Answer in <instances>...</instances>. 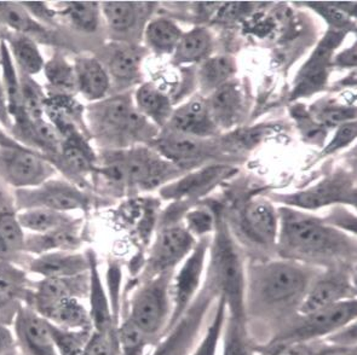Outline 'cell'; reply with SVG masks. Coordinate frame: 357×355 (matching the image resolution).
Listing matches in <instances>:
<instances>
[{
	"label": "cell",
	"instance_id": "9f6ffc18",
	"mask_svg": "<svg viewBox=\"0 0 357 355\" xmlns=\"http://www.w3.org/2000/svg\"><path fill=\"white\" fill-rule=\"evenodd\" d=\"M335 64L344 67H355L356 65V44L348 50L344 51L335 58Z\"/></svg>",
	"mask_w": 357,
	"mask_h": 355
},
{
	"label": "cell",
	"instance_id": "4fadbf2b",
	"mask_svg": "<svg viewBox=\"0 0 357 355\" xmlns=\"http://www.w3.org/2000/svg\"><path fill=\"white\" fill-rule=\"evenodd\" d=\"M0 21L9 31L31 38L39 45L50 46L52 50L74 51L70 38L64 31L46 27L34 19L21 1H0Z\"/></svg>",
	"mask_w": 357,
	"mask_h": 355
},
{
	"label": "cell",
	"instance_id": "1f68e13d",
	"mask_svg": "<svg viewBox=\"0 0 357 355\" xmlns=\"http://www.w3.org/2000/svg\"><path fill=\"white\" fill-rule=\"evenodd\" d=\"M146 3L141 1H101L102 17L116 41H123L139 26Z\"/></svg>",
	"mask_w": 357,
	"mask_h": 355
},
{
	"label": "cell",
	"instance_id": "52a82bcc",
	"mask_svg": "<svg viewBox=\"0 0 357 355\" xmlns=\"http://www.w3.org/2000/svg\"><path fill=\"white\" fill-rule=\"evenodd\" d=\"M357 315L356 299L312 312L310 315H296L273 342L319 341L330 337L339 330L355 323Z\"/></svg>",
	"mask_w": 357,
	"mask_h": 355
},
{
	"label": "cell",
	"instance_id": "ffe728a7",
	"mask_svg": "<svg viewBox=\"0 0 357 355\" xmlns=\"http://www.w3.org/2000/svg\"><path fill=\"white\" fill-rule=\"evenodd\" d=\"M284 203L296 210H314L338 202H355V189L349 179L332 177L304 191L282 197Z\"/></svg>",
	"mask_w": 357,
	"mask_h": 355
},
{
	"label": "cell",
	"instance_id": "d6986e66",
	"mask_svg": "<svg viewBox=\"0 0 357 355\" xmlns=\"http://www.w3.org/2000/svg\"><path fill=\"white\" fill-rule=\"evenodd\" d=\"M151 143L164 159L176 166L197 164L215 155V141L208 138L192 137L174 131Z\"/></svg>",
	"mask_w": 357,
	"mask_h": 355
},
{
	"label": "cell",
	"instance_id": "44dd1931",
	"mask_svg": "<svg viewBox=\"0 0 357 355\" xmlns=\"http://www.w3.org/2000/svg\"><path fill=\"white\" fill-rule=\"evenodd\" d=\"M344 36L345 32L343 31H332L326 34L312 57L301 70L296 95L304 96L322 87L327 77V68L331 64V58L337 46L340 45L343 41Z\"/></svg>",
	"mask_w": 357,
	"mask_h": 355
},
{
	"label": "cell",
	"instance_id": "60d3db41",
	"mask_svg": "<svg viewBox=\"0 0 357 355\" xmlns=\"http://www.w3.org/2000/svg\"><path fill=\"white\" fill-rule=\"evenodd\" d=\"M220 341H223V355H253L246 324L235 320L228 313Z\"/></svg>",
	"mask_w": 357,
	"mask_h": 355
},
{
	"label": "cell",
	"instance_id": "ac0fdd59",
	"mask_svg": "<svg viewBox=\"0 0 357 355\" xmlns=\"http://www.w3.org/2000/svg\"><path fill=\"white\" fill-rule=\"evenodd\" d=\"M340 269H328L327 274L317 276L298 308V315H310L342 301L356 299L355 285Z\"/></svg>",
	"mask_w": 357,
	"mask_h": 355
},
{
	"label": "cell",
	"instance_id": "ee69618b",
	"mask_svg": "<svg viewBox=\"0 0 357 355\" xmlns=\"http://www.w3.org/2000/svg\"><path fill=\"white\" fill-rule=\"evenodd\" d=\"M225 317H227V307H225V301L218 297L215 313L210 320V324L207 325L206 331L204 333L202 340L197 343V348L190 355H207L212 343L222 337Z\"/></svg>",
	"mask_w": 357,
	"mask_h": 355
},
{
	"label": "cell",
	"instance_id": "5b68a950",
	"mask_svg": "<svg viewBox=\"0 0 357 355\" xmlns=\"http://www.w3.org/2000/svg\"><path fill=\"white\" fill-rule=\"evenodd\" d=\"M210 262L205 284L225 301L227 313L246 324L245 289L246 269L241 251L225 223H215V237L210 242Z\"/></svg>",
	"mask_w": 357,
	"mask_h": 355
},
{
	"label": "cell",
	"instance_id": "680465c9",
	"mask_svg": "<svg viewBox=\"0 0 357 355\" xmlns=\"http://www.w3.org/2000/svg\"><path fill=\"white\" fill-rule=\"evenodd\" d=\"M220 343V340H217V341L213 342V343H212V346H211L210 351L207 353V355H217V351H218Z\"/></svg>",
	"mask_w": 357,
	"mask_h": 355
},
{
	"label": "cell",
	"instance_id": "d4e9b609",
	"mask_svg": "<svg viewBox=\"0 0 357 355\" xmlns=\"http://www.w3.org/2000/svg\"><path fill=\"white\" fill-rule=\"evenodd\" d=\"M206 103L211 118L218 129H229L243 118V92L234 80L212 92Z\"/></svg>",
	"mask_w": 357,
	"mask_h": 355
},
{
	"label": "cell",
	"instance_id": "bcb514c9",
	"mask_svg": "<svg viewBox=\"0 0 357 355\" xmlns=\"http://www.w3.org/2000/svg\"><path fill=\"white\" fill-rule=\"evenodd\" d=\"M21 4L34 19H38L46 27L64 31L61 26L60 17L55 6L46 1H21Z\"/></svg>",
	"mask_w": 357,
	"mask_h": 355
},
{
	"label": "cell",
	"instance_id": "603a6c76",
	"mask_svg": "<svg viewBox=\"0 0 357 355\" xmlns=\"http://www.w3.org/2000/svg\"><path fill=\"white\" fill-rule=\"evenodd\" d=\"M77 92L84 100L96 103L109 96L112 91L108 72L96 56L91 54H78L73 59Z\"/></svg>",
	"mask_w": 357,
	"mask_h": 355
},
{
	"label": "cell",
	"instance_id": "d590c367",
	"mask_svg": "<svg viewBox=\"0 0 357 355\" xmlns=\"http://www.w3.org/2000/svg\"><path fill=\"white\" fill-rule=\"evenodd\" d=\"M213 39L206 28H194L181 38L174 51V63L200 62L210 55Z\"/></svg>",
	"mask_w": 357,
	"mask_h": 355
},
{
	"label": "cell",
	"instance_id": "4dcf8cb0",
	"mask_svg": "<svg viewBox=\"0 0 357 355\" xmlns=\"http://www.w3.org/2000/svg\"><path fill=\"white\" fill-rule=\"evenodd\" d=\"M82 220L72 223L51 232L26 236V253L38 256L51 251H75L80 246Z\"/></svg>",
	"mask_w": 357,
	"mask_h": 355
},
{
	"label": "cell",
	"instance_id": "9c48e42d",
	"mask_svg": "<svg viewBox=\"0 0 357 355\" xmlns=\"http://www.w3.org/2000/svg\"><path fill=\"white\" fill-rule=\"evenodd\" d=\"M218 296L204 282L202 290L188 310L178 319L172 328L166 331V337L156 347L153 355H190L202 340V326L213 301Z\"/></svg>",
	"mask_w": 357,
	"mask_h": 355
},
{
	"label": "cell",
	"instance_id": "6f0895ef",
	"mask_svg": "<svg viewBox=\"0 0 357 355\" xmlns=\"http://www.w3.org/2000/svg\"><path fill=\"white\" fill-rule=\"evenodd\" d=\"M0 146L14 148V149H28L26 146H23L22 144L15 141L14 138L11 137L3 127H0Z\"/></svg>",
	"mask_w": 357,
	"mask_h": 355
},
{
	"label": "cell",
	"instance_id": "2e32d148",
	"mask_svg": "<svg viewBox=\"0 0 357 355\" xmlns=\"http://www.w3.org/2000/svg\"><path fill=\"white\" fill-rule=\"evenodd\" d=\"M238 231L251 244L271 249L279 235V213L271 202L255 198L243 205L238 218Z\"/></svg>",
	"mask_w": 357,
	"mask_h": 355
},
{
	"label": "cell",
	"instance_id": "277c9868",
	"mask_svg": "<svg viewBox=\"0 0 357 355\" xmlns=\"http://www.w3.org/2000/svg\"><path fill=\"white\" fill-rule=\"evenodd\" d=\"M89 137L100 150H121L156 138V126L136 108L130 93L108 96L85 109Z\"/></svg>",
	"mask_w": 357,
	"mask_h": 355
},
{
	"label": "cell",
	"instance_id": "f5cc1de1",
	"mask_svg": "<svg viewBox=\"0 0 357 355\" xmlns=\"http://www.w3.org/2000/svg\"><path fill=\"white\" fill-rule=\"evenodd\" d=\"M0 127L4 128L6 132L11 127V116H10L8 100L5 95L4 85L1 81V75H0Z\"/></svg>",
	"mask_w": 357,
	"mask_h": 355
},
{
	"label": "cell",
	"instance_id": "e575fe53",
	"mask_svg": "<svg viewBox=\"0 0 357 355\" xmlns=\"http://www.w3.org/2000/svg\"><path fill=\"white\" fill-rule=\"evenodd\" d=\"M133 102L139 113L154 125L164 126L172 115V106L169 97L158 90L153 84H143L133 96Z\"/></svg>",
	"mask_w": 357,
	"mask_h": 355
},
{
	"label": "cell",
	"instance_id": "db71d44e",
	"mask_svg": "<svg viewBox=\"0 0 357 355\" xmlns=\"http://www.w3.org/2000/svg\"><path fill=\"white\" fill-rule=\"evenodd\" d=\"M8 210H15L13 191L0 180V213Z\"/></svg>",
	"mask_w": 357,
	"mask_h": 355
},
{
	"label": "cell",
	"instance_id": "e0dca14e",
	"mask_svg": "<svg viewBox=\"0 0 357 355\" xmlns=\"http://www.w3.org/2000/svg\"><path fill=\"white\" fill-rule=\"evenodd\" d=\"M95 56L108 72L112 86L115 85L119 88L131 86L141 77L144 51L132 42L112 41L102 46Z\"/></svg>",
	"mask_w": 357,
	"mask_h": 355
},
{
	"label": "cell",
	"instance_id": "5bb4252c",
	"mask_svg": "<svg viewBox=\"0 0 357 355\" xmlns=\"http://www.w3.org/2000/svg\"><path fill=\"white\" fill-rule=\"evenodd\" d=\"M15 141L45 157L54 167L60 159L61 137L46 118H32L24 109L11 118L8 131Z\"/></svg>",
	"mask_w": 357,
	"mask_h": 355
},
{
	"label": "cell",
	"instance_id": "f35d334b",
	"mask_svg": "<svg viewBox=\"0 0 357 355\" xmlns=\"http://www.w3.org/2000/svg\"><path fill=\"white\" fill-rule=\"evenodd\" d=\"M0 75L4 85L5 95L8 100L10 116L20 113L23 109L21 100V84L19 70L10 55L9 47L4 40L0 42Z\"/></svg>",
	"mask_w": 357,
	"mask_h": 355
},
{
	"label": "cell",
	"instance_id": "836d02e7",
	"mask_svg": "<svg viewBox=\"0 0 357 355\" xmlns=\"http://www.w3.org/2000/svg\"><path fill=\"white\" fill-rule=\"evenodd\" d=\"M4 41L9 47L11 58L20 73L31 77H37L38 74L43 73L46 59L39 44L31 38L11 31H9Z\"/></svg>",
	"mask_w": 357,
	"mask_h": 355
},
{
	"label": "cell",
	"instance_id": "83f0119b",
	"mask_svg": "<svg viewBox=\"0 0 357 355\" xmlns=\"http://www.w3.org/2000/svg\"><path fill=\"white\" fill-rule=\"evenodd\" d=\"M54 5L63 29L93 34L101 27L103 17L98 1H57Z\"/></svg>",
	"mask_w": 357,
	"mask_h": 355
},
{
	"label": "cell",
	"instance_id": "f546056e",
	"mask_svg": "<svg viewBox=\"0 0 357 355\" xmlns=\"http://www.w3.org/2000/svg\"><path fill=\"white\" fill-rule=\"evenodd\" d=\"M52 325L69 331H93L90 312L79 299L67 297L36 310Z\"/></svg>",
	"mask_w": 357,
	"mask_h": 355
},
{
	"label": "cell",
	"instance_id": "7dc6e473",
	"mask_svg": "<svg viewBox=\"0 0 357 355\" xmlns=\"http://www.w3.org/2000/svg\"><path fill=\"white\" fill-rule=\"evenodd\" d=\"M118 351V338H115L113 331H92L86 343L85 355H116Z\"/></svg>",
	"mask_w": 357,
	"mask_h": 355
},
{
	"label": "cell",
	"instance_id": "ba28073f",
	"mask_svg": "<svg viewBox=\"0 0 357 355\" xmlns=\"http://www.w3.org/2000/svg\"><path fill=\"white\" fill-rule=\"evenodd\" d=\"M15 210H56L69 213L75 210L86 212L92 205V198L85 189L77 187L67 179L51 178L42 185L32 189L14 190Z\"/></svg>",
	"mask_w": 357,
	"mask_h": 355
},
{
	"label": "cell",
	"instance_id": "f907efd6",
	"mask_svg": "<svg viewBox=\"0 0 357 355\" xmlns=\"http://www.w3.org/2000/svg\"><path fill=\"white\" fill-rule=\"evenodd\" d=\"M309 5L335 27L343 28L348 24L347 16L335 6V3H309Z\"/></svg>",
	"mask_w": 357,
	"mask_h": 355
},
{
	"label": "cell",
	"instance_id": "9a60e30c",
	"mask_svg": "<svg viewBox=\"0 0 357 355\" xmlns=\"http://www.w3.org/2000/svg\"><path fill=\"white\" fill-rule=\"evenodd\" d=\"M15 340L21 355H60L51 333L50 322L27 305L15 315Z\"/></svg>",
	"mask_w": 357,
	"mask_h": 355
},
{
	"label": "cell",
	"instance_id": "f1b7e54d",
	"mask_svg": "<svg viewBox=\"0 0 357 355\" xmlns=\"http://www.w3.org/2000/svg\"><path fill=\"white\" fill-rule=\"evenodd\" d=\"M26 231L23 230L17 210H8L0 213V261L17 265L24 269L26 258Z\"/></svg>",
	"mask_w": 357,
	"mask_h": 355
},
{
	"label": "cell",
	"instance_id": "484cf974",
	"mask_svg": "<svg viewBox=\"0 0 357 355\" xmlns=\"http://www.w3.org/2000/svg\"><path fill=\"white\" fill-rule=\"evenodd\" d=\"M169 129L192 137L208 138L218 128L211 118L206 100L194 98L179 106L169 120Z\"/></svg>",
	"mask_w": 357,
	"mask_h": 355
},
{
	"label": "cell",
	"instance_id": "816d5d0a",
	"mask_svg": "<svg viewBox=\"0 0 357 355\" xmlns=\"http://www.w3.org/2000/svg\"><path fill=\"white\" fill-rule=\"evenodd\" d=\"M16 348L14 331L8 324L0 322V355H15Z\"/></svg>",
	"mask_w": 357,
	"mask_h": 355
},
{
	"label": "cell",
	"instance_id": "3957f363",
	"mask_svg": "<svg viewBox=\"0 0 357 355\" xmlns=\"http://www.w3.org/2000/svg\"><path fill=\"white\" fill-rule=\"evenodd\" d=\"M179 167L144 146L100 150L91 184L114 196L151 190L177 175Z\"/></svg>",
	"mask_w": 357,
	"mask_h": 355
},
{
	"label": "cell",
	"instance_id": "681fc988",
	"mask_svg": "<svg viewBox=\"0 0 357 355\" xmlns=\"http://www.w3.org/2000/svg\"><path fill=\"white\" fill-rule=\"evenodd\" d=\"M356 131L357 127L355 121H347V123L339 125L335 137L330 141V144L326 146L324 155H330L332 152H335V151L350 144L356 138Z\"/></svg>",
	"mask_w": 357,
	"mask_h": 355
},
{
	"label": "cell",
	"instance_id": "7c38bea8",
	"mask_svg": "<svg viewBox=\"0 0 357 355\" xmlns=\"http://www.w3.org/2000/svg\"><path fill=\"white\" fill-rule=\"evenodd\" d=\"M195 239L188 228L182 225H171L158 233L148 258L147 279L166 272H174V267L190 254Z\"/></svg>",
	"mask_w": 357,
	"mask_h": 355
},
{
	"label": "cell",
	"instance_id": "7402d4cb",
	"mask_svg": "<svg viewBox=\"0 0 357 355\" xmlns=\"http://www.w3.org/2000/svg\"><path fill=\"white\" fill-rule=\"evenodd\" d=\"M32 282L22 267L0 261V322L13 324L15 315L27 299Z\"/></svg>",
	"mask_w": 357,
	"mask_h": 355
},
{
	"label": "cell",
	"instance_id": "30bf717a",
	"mask_svg": "<svg viewBox=\"0 0 357 355\" xmlns=\"http://www.w3.org/2000/svg\"><path fill=\"white\" fill-rule=\"evenodd\" d=\"M56 174L55 167L36 151L0 146V180L10 190L39 187Z\"/></svg>",
	"mask_w": 357,
	"mask_h": 355
},
{
	"label": "cell",
	"instance_id": "8d00e7d4",
	"mask_svg": "<svg viewBox=\"0 0 357 355\" xmlns=\"http://www.w3.org/2000/svg\"><path fill=\"white\" fill-rule=\"evenodd\" d=\"M17 218L23 230L34 235L55 231L57 228H63L66 225L72 223L75 219L69 213L44 210V208L21 210L17 212Z\"/></svg>",
	"mask_w": 357,
	"mask_h": 355
},
{
	"label": "cell",
	"instance_id": "8fae6325",
	"mask_svg": "<svg viewBox=\"0 0 357 355\" xmlns=\"http://www.w3.org/2000/svg\"><path fill=\"white\" fill-rule=\"evenodd\" d=\"M208 248V238L197 242L190 254L183 260V265L178 272L174 274L171 282L172 315L166 331L178 322V319L188 310L189 306L192 305V301L195 300L197 294L202 290Z\"/></svg>",
	"mask_w": 357,
	"mask_h": 355
},
{
	"label": "cell",
	"instance_id": "4316f807",
	"mask_svg": "<svg viewBox=\"0 0 357 355\" xmlns=\"http://www.w3.org/2000/svg\"><path fill=\"white\" fill-rule=\"evenodd\" d=\"M231 169L223 164H212L188 174L174 184H169L161 190V195L169 200H182L202 196L210 191L217 182L229 173Z\"/></svg>",
	"mask_w": 357,
	"mask_h": 355
},
{
	"label": "cell",
	"instance_id": "d6a6232c",
	"mask_svg": "<svg viewBox=\"0 0 357 355\" xmlns=\"http://www.w3.org/2000/svg\"><path fill=\"white\" fill-rule=\"evenodd\" d=\"M46 80V95H66L77 96V80L73 63L69 62L66 52L52 50L43 69Z\"/></svg>",
	"mask_w": 357,
	"mask_h": 355
},
{
	"label": "cell",
	"instance_id": "8992f818",
	"mask_svg": "<svg viewBox=\"0 0 357 355\" xmlns=\"http://www.w3.org/2000/svg\"><path fill=\"white\" fill-rule=\"evenodd\" d=\"M174 272L144 281L131 300L128 319L148 338L165 333L169 326L172 315L171 282Z\"/></svg>",
	"mask_w": 357,
	"mask_h": 355
},
{
	"label": "cell",
	"instance_id": "7bdbcfd3",
	"mask_svg": "<svg viewBox=\"0 0 357 355\" xmlns=\"http://www.w3.org/2000/svg\"><path fill=\"white\" fill-rule=\"evenodd\" d=\"M116 338L118 348L123 355H144L149 340L128 318L121 324Z\"/></svg>",
	"mask_w": 357,
	"mask_h": 355
},
{
	"label": "cell",
	"instance_id": "b9f144b4",
	"mask_svg": "<svg viewBox=\"0 0 357 355\" xmlns=\"http://www.w3.org/2000/svg\"><path fill=\"white\" fill-rule=\"evenodd\" d=\"M19 74L23 109L29 118H45V103L47 98L45 87L40 85L34 77L20 72Z\"/></svg>",
	"mask_w": 357,
	"mask_h": 355
},
{
	"label": "cell",
	"instance_id": "c3c4849f",
	"mask_svg": "<svg viewBox=\"0 0 357 355\" xmlns=\"http://www.w3.org/2000/svg\"><path fill=\"white\" fill-rule=\"evenodd\" d=\"M187 223L188 231L197 236H206L211 231H215V220L208 210H192L187 214Z\"/></svg>",
	"mask_w": 357,
	"mask_h": 355
},
{
	"label": "cell",
	"instance_id": "6da1fadb",
	"mask_svg": "<svg viewBox=\"0 0 357 355\" xmlns=\"http://www.w3.org/2000/svg\"><path fill=\"white\" fill-rule=\"evenodd\" d=\"M294 260H269L246 269L245 317L289 324L297 315L312 283L320 271Z\"/></svg>",
	"mask_w": 357,
	"mask_h": 355
},
{
	"label": "cell",
	"instance_id": "74e56055",
	"mask_svg": "<svg viewBox=\"0 0 357 355\" xmlns=\"http://www.w3.org/2000/svg\"><path fill=\"white\" fill-rule=\"evenodd\" d=\"M236 72V63L230 56H215L204 61L199 70V84L202 91L211 95L217 88L231 81Z\"/></svg>",
	"mask_w": 357,
	"mask_h": 355
},
{
	"label": "cell",
	"instance_id": "ab89813d",
	"mask_svg": "<svg viewBox=\"0 0 357 355\" xmlns=\"http://www.w3.org/2000/svg\"><path fill=\"white\" fill-rule=\"evenodd\" d=\"M182 36L178 26L167 19H153L146 28L148 46L159 54L174 52Z\"/></svg>",
	"mask_w": 357,
	"mask_h": 355
},
{
	"label": "cell",
	"instance_id": "11a10c76",
	"mask_svg": "<svg viewBox=\"0 0 357 355\" xmlns=\"http://www.w3.org/2000/svg\"><path fill=\"white\" fill-rule=\"evenodd\" d=\"M317 355H357L356 346L327 345Z\"/></svg>",
	"mask_w": 357,
	"mask_h": 355
},
{
	"label": "cell",
	"instance_id": "f6af8a7d",
	"mask_svg": "<svg viewBox=\"0 0 357 355\" xmlns=\"http://www.w3.org/2000/svg\"><path fill=\"white\" fill-rule=\"evenodd\" d=\"M274 347L266 355H317L327 343L324 340L309 342H273Z\"/></svg>",
	"mask_w": 357,
	"mask_h": 355
},
{
	"label": "cell",
	"instance_id": "7a4b0ae2",
	"mask_svg": "<svg viewBox=\"0 0 357 355\" xmlns=\"http://www.w3.org/2000/svg\"><path fill=\"white\" fill-rule=\"evenodd\" d=\"M276 246L282 259L316 269H343L356 255V244L350 237L320 219L291 208L279 213Z\"/></svg>",
	"mask_w": 357,
	"mask_h": 355
},
{
	"label": "cell",
	"instance_id": "cb8c5ba5",
	"mask_svg": "<svg viewBox=\"0 0 357 355\" xmlns=\"http://www.w3.org/2000/svg\"><path fill=\"white\" fill-rule=\"evenodd\" d=\"M90 269L89 255L75 251H51L28 260L24 266L27 274L42 278H68L87 274Z\"/></svg>",
	"mask_w": 357,
	"mask_h": 355
}]
</instances>
